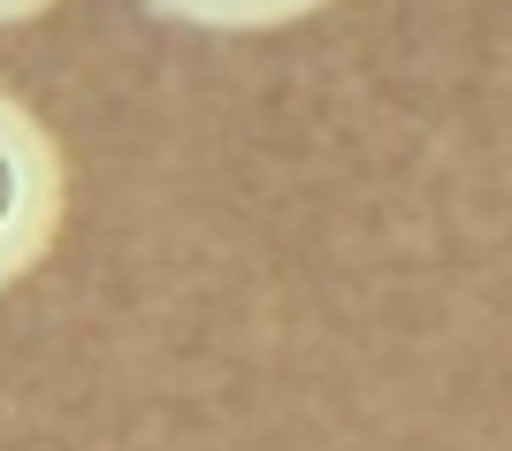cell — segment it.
<instances>
[{
  "label": "cell",
  "instance_id": "obj_3",
  "mask_svg": "<svg viewBox=\"0 0 512 451\" xmlns=\"http://www.w3.org/2000/svg\"><path fill=\"white\" fill-rule=\"evenodd\" d=\"M46 8H54V0H0V16H8V23H31V16H46Z\"/></svg>",
  "mask_w": 512,
  "mask_h": 451
},
{
  "label": "cell",
  "instance_id": "obj_1",
  "mask_svg": "<svg viewBox=\"0 0 512 451\" xmlns=\"http://www.w3.org/2000/svg\"><path fill=\"white\" fill-rule=\"evenodd\" d=\"M0 130H8V276H23L62 222V161L23 108L0 115Z\"/></svg>",
  "mask_w": 512,
  "mask_h": 451
},
{
  "label": "cell",
  "instance_id": "obj_2",
  "mask_svg": "<svg viewBox=\"0 0 512 451\" xmlns=\"http://www.w3.org/2000/svg\"><path fill=\"white\" fill-rule=\"evenodd\" d=\"M161 23L184 31H214V39H253V31H291L329 0H146Z\"/></svg>",
  "mask_w": 512,
  "mask_h": 451
}]
</instances>
